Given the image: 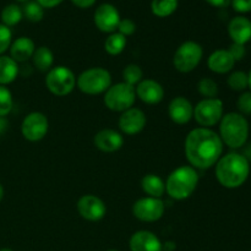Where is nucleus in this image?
I'll return each instance as SVG.
<instances>
[{
	"label": "nucleus",
	"instance_id": "f257e3e1",
	"mask_svg": "<svg viewBox=\"0 0 251 251\" xmlns=\"http://www.w3.org/2000/svg\"><path fill=\"white\" fill-rule=\"evenodd\" d=\"M185 156L194 168L208 169L216 166L223 152L220 135L208 127H196L185 139Z\"/></svg>",
	"mask_w": 251,
	"mask_h": 251
},
{
	"label": "nucleus",
	"instance_id": "f03ea898",
	"mask_svg": "<svg viewBox=\"0 0 251 251\" xmlns=\"http://www.w3.org/2000/svg\"><path fill=\"white\" fill-rule=\"evenodd\" d=\"M250 173V162L244 154L232 152L221 157L216 163V178L227 189H237L247 181Z\"/></svg>",
	"mask_w": 251,
	"mask_h": 251
},
{
	"label": "nucleus",
	"instance_id": "7ed1b4c3",
	"mask_svg": "<svg viewBox=\"0 0 251 251\" xmlns=\"http://www.w3.org/2000/svg\"><path fill=\"white\" fill-rule=\"evenodd\" d=\"M199 184V174L191 166H181L169 174L166 193L174 200H185L193 195Z\"/></svg>",
	"mask_w": 251,
	"mask_h": 251
},
{
	"label": "nucleus",
	"instance_id": "20e7f679",
	"mask_svg": "<svg viewBox=\"0 0 251 251\" xmlns=\"http://www.w3.org/2000/svg\"><path fill=\"white\" fill-rule=\"evenodd\" d=\"M249 136V123L240 113H228L220 122V137L230 149H240Z\"/></svg>",
	"mask_w": 251,
	"mask_h": 251
},
{
	"label": "nucleus",
	"instance_id": "39448f33",
	"mask_svg": "<svg viewBox=\"0 0 251 251\" xmlns=\"http://www.w3.org/2000/svg\"><path fill=\"white\" fill-rule=\"evenodd\" d=\"M76 85L86 95H100L112 86V76L103 68H91L85 70L76 78Z\"/></svg>",
	"mask_w": 251,
	"mask_h": 251
},
{
	"label": "nucleus",
	"instance_id": "423d86ee",
	"mask_svg": "<svg viewBox=\"0 0 251 251\" xmlns=\"http://www.w3.org/2000/svg\"><path fill=\"white\" fill-rule=\"evenodd\" d=\"M136 100V92L134 86L125 82L112 85L104 95V104L113 112H125L134 105Z\"/></svg>",
	"mask_w": 251,
	"mask_h": 251
},
{
	"label": "nucleus",
	"instance_id": "0eeeda50",
	"mask_svg": "<svg viewBox=\"0 0 251 251\" xmlns=\"http://www.w3.org/2000/svg\"><path fill=\"white\" fill-rule=\"evenodd\" d=\"M203 55V49L198 42L188 41L179 46L174 53V68L184 74L191 73L200 64Z\"/></svg>",
	"mask_w": 251,
	"mask_h": 251
},
{
	"label": "nucleus",
	"instance_id": "6e6552de",
	"mask_svg": "<svg viewBox=\"0 0 251 251\" xmlns=\"http://www.w3.org/2000/svg\"><path fill=\"white\" fill-rule=\"evenodd\" d=\"M46 86L53 95L64 97L74 91L76 86V77L70 69L59 65L48 71Z\"/></svg>",
	"mask_w": 251,
	"mask_h": 251
},
{
	"label": "nucleus",
	"instance_id": "1a4fd4ad",
	"mask_svg": "<svg viewBox=\"0 0 251 251\" xmlns=\"http://www.w3.org/2000/svg\"><path fill=\"white\" fill-rule=\"evenodd\" d=\"M223 117V102L220 98H203L194 107V118L202 127L218 124Z\"/></svg>",
	"mask_w": 251,
	"mask_h": 251
},
{
	"label": "nucleus",
	"instance_id": "9d476101",
	"mask_svg": "<svg viewBox=\"0 0 251 251\" xmlns=\"http://www.w3.org/2000/svg\"><path fill=\"white\" fill-rule=\"evenodd\" d=\"M164 202L161 199L142 198L137 200L132 206V213L135 217L142 222H156L164 215Z\"/></svg>",
	"mask_w": 251,
	"mask_h": 251
},
{
	"label": "nucleus",
	"instance_id": "9b49d317",
	"mask_svg": "<svg viewBox=\"0 0 251 251\" xmlns=\"http://www.w3.org/2000/svg\"><path fill=\"white\" fill-rule=\"evenodd\" d=\"M49 129L48 118L41 112H32L27 115L21 124L22 136L31 142L43 139Z\"/></svg>",
	"mask_w": 251,
	"mask_h": 251
},
{
	"label": "nucleus",
	"instance_id": "f8f14e48",
	"mask_svg": "<svg viewBox=\"0 0 251 251\" xmlns=\"http://www.w3.org/2000/svg\"><path fill=\"white\" fill-rule=\"evenodd\" d=\"M77 212L83 220L90 222H97L104 218L107 213V206L96 195H83L77 201Z\"/></svg>",
	"mask_w": 251,
	"mask_h": 251
},
{
	"label": "nucleus",
	"instance_id": "ddd939ff",
	"mask_svg": "<svg viewBox=\"0 0 251 251\" xmlns=\"http://www.w3.org/2000/svg\"><path fill=\"white\" fill-rule=\"evenodd\" d=\"M95 25L100 32L104 33H114L118 29L120 22V14L114 5L105 2V4L100 5L96 9L95 16Z\"/></svg>",
	"mask_w": 251,
	"mask_h": 251
},
{
	"label": "nucleus",
	"instance_id": "4468645a",
	"mask_svg": "<svg viewBox=\"0 0 251 251\" xmlns=\"http://www.w3.org/2000/svg\"><path fill=\"white\" fill-rule=\"evenodd\" d=\"M146 115L139 108H130L122 113L119 118V127L126 135L140 134L146 126Z\"/></svg>",
	"mask_w": 251,
	"mask_h": 251
},
{
	"label": "nucleus",
	"instance_id": "2eb2a0df",
	"mask_svg": "<svg viewBox=\"0 0 251 251\" xmlns=\"http://www.w3.org/2000/svg\"><path fill=\"white\" fill-rule=\"evenodd\" d=\"M168 114L172 122H174L176 124H188L194 118V107L188 98L179 96L169 103Z\"/></svg>",
	"mask_w": 251,
	"mask_h": 251
},
{
	"label": "nucleus",
	"instance_id": "dca6fc26",
	"mask_svg": "<svg viewBox=\"0 0 251 251\" xmlns=\"http://www.w3.org/2000/svg\"><path fill=\"white\" fill-rule=\"evenodd\" d=\"M129 247L131 251H163V244L154 233L150 230H139L130 238Z\"/></svg>",
	"mask_w": 251,
	"mask_h": 251
},
{
	"label": "nucleus",
	"instance_id": "f3484780",
	"mask_svg": "<svg viewBox=\"0 0 251 251\" xmlns=\"http://www.w3.org/2000/svg\"><path fill=\"white\" fill-rule=\"evenodd\" d=\"M93 142L100 151L112 153L122 149L124 145V137L120 132L113 129H103L96 134Z\"/></svg>",
	"mask_w": 251,
	"mask_h": 251
},
{
	"label": "nucleus",
	"instance_id": "a211bd4d",
	"mask_svg": "<svg viewBox=\"0 0 251 251\" xmlns=\"http://www.w3.org/2000/svg\"><path fill=\"white\" fill-rule=\"evenodd\" d=\"M136 97L147 104H158L164 98V90L159 82L154 80H142L135 88Z\"/></svg>",
	"mask_w": 251,
	"mask_h": 251
},
{
	"label": "nucleus",
	"instance_id": "6ab92c4d",
	"mask_svg": "<svg viewBox=\"0 0 251 251\" xmlns=\"http://www.w3.org/2000/svg\"><path fill=\"white\" fill-rule=\"evenodd\" d=\"M228 33L233 43H248L251 39V21L244 16L234 17L228 25Z\"/></svg>",
	"mask_w": 251,
	"mask_h": 251
},
{
	"label": "nucleus",
	"instance_id": "aec40b11",
	"mask_svg": "<svg viewBox=\"0 0 251 251\" xmlns=\"http://www.w3.org/2000/svg\"><path fill=\"white\" fill-rule=\"evenodd\" d=\"M235 60L230 55L228 49H218L208 56L207 65L211 71L216 74H227L234 68Z\"/></svg>",
	"mask_w": 251,
	"mask_h": 251
},
{
	"label": "nucleus",
	"instance_id": "412c9836",
	"mask_svg": "<svg viewBox=\"0 0 251 251\" xmlns=\"http://www.w3.org/2000/svg\"><path fill=\"white\" fill-rule=\"evenodd\" d=\"M34 50H36V46L31 38L20 37V38L15 39L10 46V56L16 63H25L28 59H32Z\"/></svg>",
	"mask_w": 251,
	"mask_h": 251
},
{
	"label": "nucleus",
	"instance_id": "4be33fe9",
	"mask_svg": "<svg viewBox=\"0 0 251 251\" xmlns=\"http://www.w3.org/2000/svg\"><path fill=\"white\" fill-rule=\"evenodd\" d=\"M142 190L151 198L161 199L166 193V183L156 174H147L141 180Z\"/></svg>",
	"mask_w": 251,
	"mask_h": 251
},
{
	"label": "nucleus",
	"instance_id": "5701e85b",
	"mask_svg": "<svg viewBox=\"0 0 251 251\" xmlns=\"http://www.w3.org/2000/svg\"><path fill=\"white\" fill-rule=\"evenodd\" d=\"M19 75V65L11 56L0 55V86L14 82Z\"/></svg>",
	"mask_w": 251,
	"mask_h": 251
},
{
	"label": "nucleus",
	"instance_id": "b1692460",
	"mask_svg": "<svg viewBox=\"0 0 251 251\" xmlns=\"http://www.w3.org/2000/svg\"><path fill=\"white\" fill-rule=\"evenodd\" d=\"M32 61L33 65L42 73H47L51 69L54 63L53 51L48 47H39L36 48L33 55H32Z\"/></svg>",
	"mask_w": 251,
	"mask_h": 251
},
{
	"label": "nucleus",
	"instance_id": "393cba45",
	"mask_svg": "<svg viewBox=\"0 0 251 251\" xmlns=\"http://www.w3.org/2000/svg\"><path fill=\"white\" fill-rule=\"evenodd\" d=\"M178 0H152L151 11L157 17H168L178 9Z\"/></svg>",
	"mask_w": 251,
	"mask_h": 251
},
{
	"label": "nucleus",
	"instance_id": "a878e982",
	"mask_svg": "<svg viewBox=\"0 0 251 251\" xmlns=\"http://www.w3.org/2000/svg\"><path fill=\"white\" fill-rule=\"evenodd\" d=\"M126 47V37L120 34L119 32H114L108 36L104 42V49L109 55H119Z\"/></svg>",
	"mask_w": 251,
	"mask_h": 251
},
{
	"label": "nucleus",
	"instance_id": "bb28decb",
	"mask_svg": "<svg viewBox=\"0 0 251 251\" xmlns=\"http://www.w3.org/2000/svg\"><path fill=\"white\" fill-rule=\"evenodd\" d=\"M24 17L22 9L17 4H9L2 9L1 21L2 25L7 27L16 26Z\"/></svg>",
	"mask_w": 251,
	"mask_h": 251
},
{
	"label": "nucleus",
	"instance_id": "cd10ccee",
	"mask_svg": "<svg viewBox=\"0 0 251 251\" xmlns=\"http://www.w3.org/2000/svg\"><path fill=\"white\" fill-rule=\"evenodd\" d=\"M22 14L31 22H39L44 17V9L36 1V0H29L22 7Z\"/></svg>",
	"mask_w": 251,
	"mask_h": 251
},
{
	"label": "nucleus",
	"instance_id": "c85d7f7f",
	"mask_svg": "<svg viewBox=\"0 0 251 251\" xmlns=\"http://www.w3.org/2000/svg\"><path fill=\"white\" fill-rule=\"evenodd\" d=\"M142 76H144V73H142L141 68L139 65H136V64H129L123 70V78H124L123 82L135 87V85H139L142 81Z\"/></svg>",
	"mask_w": 251,
	"mask_h": 251
},
{
	"label": "nucleus",
	"instance_id": "c756f323",
	"mask_svg": "<svg viewBox=\"0 0 251 251\" xmlns=\"http://www.w3.org/2000/svg\"><path fill=\"white\" fill-rule=\"evenodd\" d=\"M227 83L233 91H244L245 88L249 87L248 74H245L244 71H234L229 75Z\"/></svg>",
	"mask_w": 251,
	"mask_h": 251
},
{
	"label": "nucleus",
	"instance_id": "7c9ffc66",
	"mask_svg": "<svg viewBox=\"0 0 251 251\" xmlns=\"http://www.w3.org/2000/svg\"><path fill=\"white\" fill-rule=\"evenodd\" d=\"M198 90L200 95L203 96L205 98H217L218 86L216 81H213L212 78H201L198 83Z\"/></svg>",
	"mask_w": 251,
	"mask_h": 251
},
{
	"label": "nucleus",
	"instance_id": "2f4dec72",
	"mask_svg": "<svg viewBox=\"0 0 251 251\" xmlns=\"http://www.w3.org/2000/svg\"><path fill=\"white\" fill-rule=\"evenodd\" d=\"M14 105L12 95L6 86H0V118L9 114Z\"/></svg>",
	"mask_w": 251,
	"mask_h": 251
},
{
	"label": "nucleus",
	"instance_id": "473e14b6",
	"mask_svg": "<svg viewBox=\"0 0 251 251\" xmlns=\"http://www.w3.org/2000/svg\"><path fill=\"white\" fill-rule=\"evenodd\" d=\"M12 43V32L10 27L0 24V55L10 48Z\"/></svg>",
	"mask_w": 251,
	"mask_h": 251
},
{
	"label": "nucleus",
	"instance_id": "72a5a7b5",
	"mask_svg": "<svg viewBox=\"0 0 251 251\" xmlns=\"http://www.w3.org/2000/svg\"><path fill=\"white\" fill-rule=\"evenodd\" d=\"M237 107L242 115L251 114V92H244L237 100Z\"/></svg>",
	"mask_w": 251,
	"mask_h": 251
},
{
	"label": "nucleus",
	"instance_id": "f704fd0d",
	"mask_svg": "<svg viewBox=\"0 0 251 251\" xmlns=\"http://www.w3.org/2000/svg\"><path fill=\"white\" fill-rule=\"evenodd\" d=\"M135 31H136V25H135V22L132 21V20L130 19L120 20L119 26H118V32H119L120 34L127 37L134 34Z\"/></svg>",
	"mask_w": 251,
	"mask_h": 251
},
{
	"label": "nucleus",
	"instance_id": "c9c22d12",
	"mask_svg": "<svg viewBox=\"0 0 251 251\" xmlns=\"http://www.w3.org/2000/svg\"><path fill=\"white\" fill-rule=\"evenodd\" d=\"M228 51H229V54L233 56V59H234L235 61H239L242 60V59H244L245 54H247V49H245L244 44L238 43H233L232 46L229 47V49H228Z\"/></svg>",
	"mask_w": 251,
	"mask_h": 251
},
{
	"label": "nucleus",
	"instance_id": "e433bc0d",
	"mask_svg": "<svg viewBox=\"0 0 251 251\" xmlns=\"http://www.w3.org/2000/svg\"><path fill=\"white\" fill-rule=\"evenodd\" d=\"M233 9L240 14H247L251 11V0H232Z\"/></svg>",
	"mask_w": 251,
	"mask_h": 251
},
{
	"label": "nucleus",
	"instance_id": "4c0bfd02",
	"mask_svg": "<svg viewBox=\"0 0 251 251\" xmlns=\"http://www.w3.org/2000/svg\"><path fill=\"white\" fill-rule=\"evenodd\" d=\"M43 9H53V7L60 5L64 0H36Z\"/></svg>",
	"mask_w": 251,
	"mask_h": 251
},
{
	"label": "nucleus",
	"instance_id": "58836bf2",
	"mask_svg": "<svg viewBox=\"0 0 251 251\" xmlns=\"http://www.w3.org/2000/svg\"><path fill=\"white\" fill-rule=\"evenodd\" d=\"M71 2L80 9H88L95 5L96 0H71Z\"/></svg>",
	"mask_w": 251,
	"mask_h": 251
},
{
	"label": "nucleus",
	"instance_id": "ea45409f",
	"mask_svg": "<svg viewBox=\"0 0 251 251\" xmlns=\"http://www.w3.org/2000/svg\"><path fill=\"white\" fill-rule=\"evenodd\" d=\"M206 1L215 7H227L229 6L232 0H206Z\"/></svg>",
	"mask_w": 251,
	"mask_h": 251
},
{
	"label": "nucleus",
	"instance_id": "a19ab883",
	"mask_svg": "<svg viewBox=\"0 0 251 251\" xmlns=\"http://www.w3.org/2000/svg\"><path fill=\"white\" fill-rule=\"evenodd\" d=\"M176 250V243L167 242L163 244V251H173Z\"/></svg>",
	"mask_w": 251,
	"mask_h": 251
},
{
	"label": "nucleus",
	"instance_id": "79ce46f5",
	"mask_svg": "<svg viewBox=\"0 0 251 251\" xmlns=\"http://www.w3.org/2000/svg\"><path fill=\"white\" fill-rule=\"evenodd\" d=\"M244 156H245V158L248 159V161H249V162L251 161V145L247 149V151H245Z\"/></svg>",
	"mask_w": 251,
	"mask_h": 251
},
{
	"label": "nucleus",
	"instance_id": "37998d69",
	"mask_svg": "<svg viewBox=\"0 0 251 251\" xmlns=\"http://www.w3.org/2000/svg\"><path fill=\"white\" fill-rule=\"evenodd\" d=\"M2 199H4V188H2V185L0 184V202L2 201Z\"/></svg>",
	"mask_w": 251,
	"mask_h": 251
},
{
	"label": "nucleus",
	"instance_id": "c03bdc74",
	"mask_svg": "<svg viewBox=\"0 0 251 251\" xmlns=\"http://www.w3.org/2000/svg\"><path fill=\"white\" fill-rule=\"evenodd\" d=\"M248 78H249V88H250V92H251V70H250V73L248 74Z\"/></svg>",
	"mask_w": 251,
	"mask_h": 251
},
{
	"label": "nucleus",
	"instance_id": "a18cd8bd",
	"mask_svg": "<svg viewBox=\"0 0 251 251\" xmlns=\"http://www.w3.org/2000/svg\"><path fill=\"white\" fill-rule=\"evenodd\" d=\"M0 251H14V250H11V249H7V248H5V249H1Z\"/></svg>",
	"mask_w": 251,
	"mask_h": 251
},
{
	"label": "nucleus",
	"instance_id": "49530a36",
	"mask_svg": "<svg viewBox=\"0 0 251 251\" xmlns=\"http://www.w3.org/2000/svg\"><path fill=\"white\" fill-rule=\"evenodd\" d=\"M16 1H20V2H27V1H29V0H16Z\"/></svg>",
	"mask_w": 251,
	"mask_h": 251
},
{
	"label": "nucleus",
	"instance_id": "de8ad7c7",
	"mask_svg": "<svg viewBox=\"0 0 251 251\" xmlns=\"http://www.w3.org/2000/svg\"><path fill=\"white\" fill-rule=\"evenodd\" d=\"M108 251H118V250H108Z\"/></svg>",
	"mask_w": 251,
	"mask_h": 251
}]
</instances>
